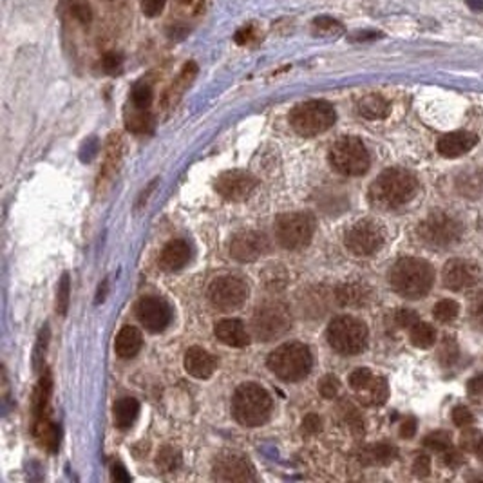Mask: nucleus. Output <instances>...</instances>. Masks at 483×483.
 Returning a JSON list of instances; mask_svg holds the SVG:
<instances>
[{
    "label": "nucleus",
    "instance_id": "a18cd8bd",
    "mask_svg": "<svg viewBox=\"0 0 483 483\" xmlns=\"http://www.w3.org/2000/svg\"><path fill=\"white\" fill-rule=\"evenodd\" d=\"M395 322L399 328H409L411 329L415 324L418 322L417 311L409 310V308H400L395 313Z\"/></svg>",
    "mask_w": 483,
    "mask_h": 483
},
{
    "label": "nucleus",
    "instance_id": "4be33fe9",
    "mask_svg": "<svg viewBox=\"0 0 483 483\" xmlns=\"http://www.w3.org/2000/svg\"><path fill=\"white\" fill-rule=\"evenodd\" d=\"M355 395L364 406H382L389 396V387H387L386 378L371 375L359 389L355 391Z\"/></svg>",
    "mask_w": 483,
    "mask_h": 483
},
{
    "label": "nucleus",
    "instance_id": "6ab92c4d",
    "mask_svg": "<svg viewBox=\"0 0 483 483\" xmlns=\"http://www.w3.org/2000/svg\"><path fill=\"white\" fill-rule=\"evenodd\" d=\"M121 151H124V145H121L120 134H111L105 147V161H103L100 177H98V188L102 192L105 188V183L111 181L114 174L118 172V167H120L121 161Z\"/></svg>",
    "mask_w": 483,
    "mask_h": 483
},
{
    "label": "nucleus",
    "instance_id": "ea45409f",
    "mask_svg": "<svg viewBox=\"0 0 483 483\" xmlns=\"http://www.w3.org/2000/svg\"><path fill=\"white\" fill-rule=\"evenodd\" d=\"M69 293H71V283H69V275L64 274L60 284H58L57 292V311L60 315H66L69 310Z\"/></svg>",
    "mask_w": 483,
    "mask_h": 483
},
{
    "label": "nucleus",
    "instance_id": "cd10ccee",
    "mask_svg": "<svg viewBox=\"0 0 483 483\" xmlns=\"http://www.w3.org/2000/svg\"><path fill=\"white\" fill-rule=\"evenodd\" d=\"M51 387H53V380H51V373L45 371L40 377L38 384L33 393V420L45 417L47 415V403L49 395H51Z\"/></svg>",
    "mask_w": 483,
    "mask_h": 483
},
{
    "label": "nucleus",
    "instance_id": "ddd939ff",
    "mask_svg": "<svg viewBox=\"0 0 483 483\" xmlns=\"http://www.w3.org/2000/svg\"><path fill=\"white\" fill-rule=\"evenodd\" d=\"M214 478L219 482H248L255 478L253 466L239 452H223L214 461Z\"/></svg>",
    "mask_w": 483,
    "mask_h": 483
},
{
    "label": "nucleus",
    "instance_id": "c9c22d12",
    "mask_svg": "<svg viewBox=\"0 0 483 483\" xmlns=\"http://www.w3.org/2000/svg\"><path fill=\"white\" fill-rule=\"evenodd\" d=\"M438 360L442 366H445V368H449V366H452V364L458 360V344L456 341L452 337H445L442 341V344H440V350H438Z\"/></svg>",
    "mask_w": 483,
    "mask_h": 483
},
{
    "label": "nucleus",
    "instance_id": "58836bf2",
    "mask_svg": "<svg viewBox=\"0 0 483 483\" xmlns=\"http://www.w3.org/2000/svg\"><path fill=\"white\" fill-rule=\"evenodd\" d=\"M483 436L478 429H475L473 426L463 427L460 435V447L467 452H476L478 445L482 443Z\"/></svg>",
    "mask_w": 483,
    "mask_h": 483
},
{
    "label": "nucleus",
    "instance_id": "bb28decb",
    "mask_svg": "<svg viewBox=\"0 0 483 483\" xmlns=\"http://www.w3.org/2000/svg\"><path fill=\"white\" fill-rule=\"evenodd\" d=\"M396 458V449L389 443H375L362 449L360 460L366 466H387Z\"/></svg>",
    "mask_w": 483,
    "mask_h": 483
},
{
    "label": "nucleus",
    "instance_id": "393cba45",
    "mask_svg": "<svg viewBox=\"0 0 483 483\" xmlns=\"http://www.w3.org/2000/svg\"><path fill=\"white\" fill-rule=\"evenodd\" d=\"M142 344L143 339L140 329L134 328V326H125V328L120 329L118 337H116L114 350L121 359H133V357H136L140 353Z\"/></svg>",
    "mask_w": 483,
    "mask_h": 483
},
{
    "label": "nucleus",
    "instance_id": "423d86ee",
    "mask_svg": "<svg viewBox=\"0 0 483 483\" xmlns=\"http://www.w3.org/2000/svg\"><path fill=\"white\" fill-rule=\"evenodd\" d=\"M326 337L329 346L339 355H359L368 344V328L362 320L350 315H341L329 322Z\"/></svg>",
    "mask_w": 483,
    "mask_h": 483
},
{
    "label": "nucleus",
    "instance_id": "7ed1b4c3",
    "mask_svg": "<svg viewBox=\"0 0 483 483\" xmlns=\"http://www.w3.org/2000/svg\"><path fill=\"white\" fill-rule=\"evenodd\" d=\"M232 411L241 426H262L272 413V396L258 384H243L235 389L232 399Z\"/></svg>",
    "mask_w": 483,
    "mask_h": 483
},
{
    "label": "nucleus",
    "instance_id": "37998d69",
    "mask_svg": "<svg viewBox=\"0 0 483 483\" xmlns=\"http://www.w3.org/2000/svg\"><path fill=\"white\" fill-rule=\"evenodd\" d=\"M339 389H341V382H339L337 377H333V375L324 377L319 384V391L324 399H335Z\"/></svg>",
    "mask_w": 483,
    "mask_h": 483
},
{
    "label": "nucleus",
    "instance_id": "3c124183",
    "mask_svg": "<svg viewBox=\"0 0 483 483\" xmlns=\"http://www.w3.org/2000/svg\"><path fill=\"white\" fill-rule=\"evenodd\" d=\"M322 429V418L319 417V415H306L304 417V420H302V431L306 433V435H317L319 431Z\"/></svg>",
    "mask_w": 483,
    "mask_h": 483
},
{
    "label": "nucleus",
    "instance_id": "680f3d73",
    "mask_svg": "<svg viewBox=\"0 0 483 483\" xmlns=\"http://www.w3.org/2000/svg\"><path fill=\"white\" fill-rule=\"evenodd\" d=\"M467 6L480 11V9H483V0H467Z\"/></svg>",
    "mask_w": 483,
    "mask_h": 483
},
{
    "label": "nucleus",
    "instance_id": "de8ad7c7",
    "mask_svg": "<svg viewBox=\"0 0 483 483\" xmlns=\"http://www.w3.org/2000/svg\"><path fill=\"white\" fill-rule=\"evenodd\" d=\"M413 473L418 476V478H426L431 473V458L426 454H418L413 461Z\"/></svg>",
    "mask_w": 483,
    "mask_h": 483
},
{
    "label": "nucleus",
    "instance_id": "bf43d9fd",
    "mask_svg": "<svg viewBox=\"0 0 483 483\" xmlns=\"http://www.w3.org/2000/svg\"><path fill=\"white\" fill-rule=\"evenodd\" d=\"M250 38H252V29H250V27H243V29H239V31L235 33V42H237V44H246Z\"/></svg>",
    "mask_w": 483,
    "mask_h": 483
},
{
    "label": "nucleus",
    "instance_id": "39448f33",
    "mask_svg": "<svg viewBox=\"0 0 483 483\" xmlns=\"http://www.w3.org/2000/svg\"><path fill=\"white\" fill-rule=\"evenodd\" d=\"M337 120L335 109L332 103L324 100H311L297 105L290 114V124L293 131L301 136H317L320 133H326L329 127H333Z\"/></svg>",
    "mask_w": 483,
    "mask_h": 483
},
{
    "label": "nucleus",
    "instance_id": "e2e57ef3",
    "mask_svg": "<svg viewBox=\"0 0 483 483\" xmlns=\"http://www.w3.org/2000/svg\"><path fill=\"white\" fill-rule=\"evenodd\" d=\"M476 454H478L480 460L483 461V440H482V443H480V445H478V449H476Z\"/></svg>",
    "mask_w": 483,
    "mask_h": 483
},
{
    "label": "nucleus",
    "instance_id": "4c0bfd02",
    "mask_svg": "<svg viewBox=\"0 0 483 483\" xmlns=\"http://www.w3.org/2000/svg\"><path fill=\"white\" fill-rule=\"evenodd\" d=\"M424 445H426L427 449H433V451L438 452L447 451L452 445L451 435H449L447 431H435V433H431V435H427L426 438H424Z\"/></svg>",
    "mask_w": 483,
    "mask_h": 483
},
{
    "label": "nucleus",
    "instance_id": "09e8293b",
    "mask_svg": "<svg viewBox=\"0 0 483 483\" xmlns=\"http://www.w3.org/2000/svg\"><path fill=\"white\" fill-rule=\"evenodd\" d=\"M47 341H49V328L44 326V329L40 332V337H38V344L35 348V368L40 369L42 366V357L45 355V348H47Z\"/></svg>",
    "mask_w": 483,
    "mask_h": 483
},
{
    "label": "nucleus",
    "instance_id": "b1692460",
    "mask_svg": "<svg viewBox=\"0 0 483 483\" xmlns=\"http://www.w3.org/2000/svg\"><path fill=\"white\" fill-rule=\"evenodd\" d=\"M33 435L42 447L47 449L49 452H57L60 447L62 433H60V427L49 418V415L38 418V420H33Z\"/></svg>",
    "mask_w": 483,
    "mask_h": 483
},
{
    "label": "nucleus",
    "instance_id": "f03ea898",
    "mask_svg": "<svg viewBox=\"0 0 483 483\" xmlns=\"http://www.w3.org/2000/svg\"><path fill=\"white\" fill-rule=\"evenodd\" d=\"M435 283V270L424 259L402 258L389 272V284L406 299H420L429 293Z\"/></svg>",
    "mask_w": 483,
    "mask_h": 483
},
{
    "label": "nucleus",
    "instance_id": "5701e85b",
    "mask_svg": "<svg viewBox=\"0 0 483 483\" xmlns=\"http://www.w3.org/2000/svg\"><path fill=\"white\" fill-rule=\"evenodd\" d=\"M191 259V248L183 239H172L165 244V248L161 250L160 265L163 270H179L188 262Z\"/></svg>",
    "mask_w": 483,
    "mask_h": 483
},
{
    "label": "nucleus",
    "instance_id": "13d9d810",
    "mask_svg": "<svg viewBox=\"0 0 483 483\" xmlns=\"http://www.w3.org/2000/svg\"><path fill=\"white\" fill-rule=\"evenodd\" d=\"M112 480H116V482H131V476L129 473L125 470L124 466L116 463V466L112 467Z\"/></svg>",
    "mask_w": 483,
    "mask_h": 483
},
{
    "label": "nucleus",
    "instance_id": "aec40b11",
    "mask_svg": "<svg viewBox=\"0 0 483 483\" xmlns=\"http://www.w3.org/2000/svg\"><path fill=\"white\" fill-rule=\"evenodd\" d=\"M218 368V362L203 348H191L185 355V369L195 378H209Z\"/></svg>",
    "mask_w": 483,
    "mask_h": 483
},
{
    "label": "nucleus",
    "instance_id": "a878e982",
    "mask_svg": "<svg viewBox=\"0 0 483 483\" xmlns=\"http://www.w3.org/2000/svg\"><path fill=\"white\" fill-rule=\"evenodd\" d=\"M389 102L380 94H368L359 102L360 116L368 118V120H382V118H386L389 114Z\"/></svg>",
    "mask_w": 483,
    "mask_h": 483
},
{
    "label": "nucleus",
    "instance_id": "9d476101",
    "mask_svg": "<svg viewBox=\"0 0 483 483\" xmlns=\"http://www.w3.org/2000/svg\"><path fill=\"white\" fill-rule=\"evenodd\" d=\"M418 235L431 246H449L460 239L461 225L449 214L435 212L418 225Z\"/></svg>",
    "mask_w": 483,
    "mask_h": 483
},
{
    "label": "nucleus",
    "instance_id": "5fc2aeb1",
    "mask_svg": "<svg viewBox=\"0 0 483 483\" xmlns=\"http://www.w3.org/2000/svg\"><path fill=\"white\" fill-rule=\"evenodd\" d=\"M415 433H417V420L415 418L403 420L402 426H400V436L402 438H411V436H415Z\"/></svg>",
    "mask_w": 483,
    "mask_h": 483
},
{
    "label": "nucleus",
    "instance_id": "c03bdc74",
    "mask_svg": "<svg viewBox=\"0 0 483 483\" xmlns=\"http://www.w3.org/2000/svg\"><path fill=\"white\" fill-rule=\"evenodd\" d=\"M342 409H344V418H346L348 426L355 431V433H362L364 431V422L362 417L359 415V411L350 406V403H342Z\"/></svg>",
    "mask_w": 483,
    "mask_h": 483
},
{
    "label": "nucleus",
    "instance_id": "dca6fc26",
    "mask_svg": "<svg viewBox=\"0 0 483 483\" xmlns=\"http://www.w3.org/2000/svg\"><path fill=\"white\" fill-rule=\"evenodd\" d=\"M258 185V179L248 172L243 170H228V172L221 174L216 183V191L230 201H243L246 200L253 192Z\"/></svg>",
    "mask_w": 483,
    "mask_h": 483
},
{
    "label": "nucleus",
    "instance_id": "603ef678",
    "mask_svg": "<svg viewBox=\"0 0 483 483\" xmlns=\"http://www.w3.org/2000/svg\"><path fill=\"white\" fill-rule=\"evenodd\" d=\"M443 463L451 469H456L463 463V454H460V451H456V449L449 447L447 451H443Z\"/></svg>",
    "mask_w": 483,
    "mask_h": 483
},
{
    "label": "nucleus",
    "instance_id": "a19ab883",
    "mask_svg": "<svg viewBox=\"0 0 483 483\" xmlns=\"http://www.w3.org/2000/svg\"><path fill=\"white\" fill-rule=\"evenodd\" d=\"M313 27L319 31V35H339V33H342V26L332 17L315 18Z\"/></svg>",
    "mask_w": 483,
    "mask_h": 483
},
{
    "label": "nucleus",
    "instance_id": "f3484780",
    "mask_svg": "<svg viewBox=\"0 0 483 483\" xmlns=\"http://www.w3.org/2000/svg\"><path fill=\"white\" fill-rule=\"evenodd\" d=\"M266 252H268V239L259 232H241L230 243V255L241 262L255 261Z\"/></svg>",
    "mask_w": 483,
    "mask_h": 483
},
{
    "label": "nucleus",
    "instance_id": "e433bc0d",
    "mask_svg": "<svg viewBox=\"0 0 483 483\" xmlns=\"http://www.w3.org/2000/svg\"><path fill=\"white\" fill-rule=\"evenodd\" d=\"M152 89L151 85L147 84H138L134 85L133 94H131V103L133 107H138V109H149L152 103Z\"/></svg>",
    "mask_w": 483,
    "mask_h": 483
},
{
    "label": "nucleus",
    "instance_id": "c85d7f7f",
    "mask_svg": "<svg viewBox=\"0 0 483 483\" xmlns=\"http://www.w3.org/2000/svg\"><path fill=\"white\" fill-rule=\"evenodd\" d=\"M335 297L341 306H360L368 301V288L359 283H346L339 286Z\"/></svg>",
    "mask_w": 483,
    "mask_h": 483
},
{
    "label": "nucleus",
    "instance_id": "f8f14e48",
    "mask_svg": "<svg viewBox=\"0 0 483 483\" xmlns=\"http://www.w3.org/2000/svg\"><path fill=\"white\" fill-rule=\"evenodd\" d=\"M248 297V286L239 277H219L214 281L209 288V299L214 306L221 311H232L243 306Z\"/></svg>",
    "mask_w": 483,
    "mask_h": 483
},
{
    "label": "nucleus",
    "instance_id": "9b49d317",
    "mask_svg": "<svg viewBox=\"0 0 483 483\" xmlns=\"http://www.w3.org/2000/svg\"><path fill=\"white\" fill-rule=\"evenodd\" d=\"M386 239V232L373 219H362V221L355 223L350 230L346 232V248L350 250L353 255L359 258H366L371 253L377 252L384 244Z\"/></svg>",
    "mask_w": 483,
    "mask_h": 483
},
{
    "label": "nucleus",
    "instance_id": "0eeeda50",
    "mask_svg": "<svg viewBox=\"0 0 483 483\" xmlns=\"http://www.w3.org/2000/svg\"><path fill=\"white\" fill-rule=\"evenodd\" d=\"M292 328V315L286 304L279 301L262 302L252 317V332L259 341H274Z\"/></svg>",
    "mask_w": 483,
    "mask_h": 483
},
{
    "label": "nucleus",
    "instance_id": "2f4dec72",
    "mask_svg": "<svg viewBox=\"0 0 483 483\" xmlns=\"http://www.w3.org/2000/svg\"><path fill=\"white\" fill-rule=\"evenodd\" d=\"M409 339H411L413 346L420 348V350H427V348L435 346L436 342V329L427 322H420L418 320L411 329H409Z\"/></svg>",
    "mask_w": 483,
    "mask_h": 483
},
{
    "label": "nucleus",
    "instance_id": "79ce46f5",
    "mask_svg": "<svg viewBox=\"0 0 483 483\" xmlns=\"http://www.w3.org/2000/svg\"><path fill=\"white\" fill-rule=\"evenodd\" d=\"M451 418L452 422H454V426H458L460 429H463V427H469L475 424V415L470 413L469 408H466V406H458V408L452 409L451 413Z\"/></svg>",
    "mask_w": 483,
    "mask_h": 483
},
{
    "label": "nucleus",
    "instance_id": "473e14b6",
    "mask_svg": "<svg viewBox=\"0 0 483 483\" xmlns=\"http://www.w3.org/2000/svg\"><path fill=\"white\" fill-rule=\"evenodd\" d=\"M125 125L127 129L134 134H145L152 129V116L149 109H138L133 107V111L125 116Z\"/></svg>",
    "mask_w": 483,
    "mask_h": 483
},
{
    "label": "nucleus",
    "instance_id": "f704fd0d",
    "mask_svg": "<svg viewBox=\"0 0 483 483\" xmlns=\"http://www.w3.org/2000/svg\"><path fill=\"white\" fill-rule=\"evenodd\" d=\"M156 463H158L160 470H163V473H170V470H176L177 467H179V463H181V456H179V452H177L174 447H163L160 451V454H158Z\"/></svg>",
    "mask_w": 483,
    "mask_h": 483
},
{
    "label": "nucleus",
    "instance_id": "f257e3e1",
    "mask_svg": "<svg viewBox=\"0 0 483 483\" xmlns=\"http://www.w3.org/2000/svg\"><path fill=\"white\" fill-rule=\"evenodd\" d=\"M418 191V179L406 169H387L373 181L369 200L380 209H399L413 200Z\"/></svg>",
    "mask_w": 483,
    "mask_h": 483
},
{
    "label": "nucleus",
    "instance_id": "1a4fd4ad",
    "mask_svg": "<svg viewBox=\"0 0 483 483\" xmlns=\"http://www.w3.org/2000/svg\"><path fill=\"white\" fill-rule=\"evenodd\" d=\"M315 221L310 214H283L275 221V237L286 250H302L313 237Z\"/></svg>",
    "mask_w": 483,
    "mask_h": 483
},
{
    "label": "nucleus",
    "instance_id": "a211bd4d",
    "mask_svg": "<svg viewBox=\"0 0 483 483\" xmlns=\"http://www.w3.org/2000/svg\"><path fill=\"white\" fill-rule=\"evenodd\" d=\"M478 143V136L469 131H454L442 136L436 143V151L443 158H460Z\"/></svg>",
    "mask_w": 483,
    "mask_h": 483
},
{
    "label": "nucleus",
    "instance_id": "412c9836",
    "mask_svg": "<svg viewBox=\"0 0 483 483\" xmlns=\"http://www.w3.org/2000/svg\"><path fill=\"white\" fill-rule=\"evenodd\" d=\"M216 337L232 348H244L250 342L248 333L244 329V324L237 319H225L216 324Z\"/></svg>",
    "mask_w": 483,
    "mask_h": 483
},
{
    "label": "nucleus",
    "instance_id": "8fccbe9b",
    "mask_svg": "<svg viewBox=\"0 0 483 483\" xmlns=\"http://www.w3.org/2000/svg\"><path fill=\"white\" fill-rule=\"evenodd\" d=\"M167 0H142V11L145 17H158L163 11Z\"/></svg>",
    "mask_w": 483,
    "mask_h": 483
},
{
    "label": "nucleus",
    "instance_id": "7c9ffc66",
    "mask_svg": "<svg viewBox=\"0 0 483 483\" xmlns=\"http://www.w3.org/2000/svg\"><path fill=\"white\" fill-rule=\"evenodd\" d=\"M195 73H198V67H195L194 62L186 64V66L183 67L181 75L177 76V80L174 82L172 87L169 89V93H167V96H165V105H174V103L181 98V94L185 93V89L191 85L192 80H194Z\"/></svg>",
    "mask_w": 483,
    "mask_h": 483
},
{
    "label": "nucleus",
    "instance_id": "052dcab7",
    "mask_svg": "<svg viewBox=\"0 0 483 483\" xmlns=\"http://www.w3.org/2000/svg\"><path fill=\"white\" fill-rule=\"evenodd\" d=\"M380 33H369V31H366V33H357V35H353L351 38H353L355 42H368V40H375V38H380Z\"/></svg>",
    "mask_w": 483,
    "mask_h": 483
},
{
    "label": "nucleus",
    "instance_id": "2eb2a0df",
    "mask_svg": "<svg viewBox=\"0 0 483 483\" xmlns=\"http://www.w3.org/2000/svg\"><path fill=\"white\" fill-rule=\"evenodd\" d=\"M443 286L452 292L473 288L480 281V268L476 262L467 259H452L442 270Z\"/></svg>",
    "mask_w": 483,
    "mask_h": 483
},
{
    "label": "nucleus",
    "instance_id": "6e6d98bb",
    "mask_svg": "<svg viewBox=\"0 0 483 483\" xmlns=\"http://www.w3.org/2000/svg\"><path fill=\"white\" fill-rule=\"evenodd\" d=\"M467 391H469L470 395H475V396L483 395V375H478V377L470 378L469 384H467Z\"/></svg>",
    "mask_w": 483,
    "mask_h": 483
},
{
    "label": "nucleus",
    "instance_id": "6e6552de",
    "mask_svg": "<svg viewBox=\"0 0 483 483\" xmlns=\"http://www.w3.org/2000/svg\"><path fill=\"white\" fill-rule=\"evenodd\" d=\"M329 163L342 176H362L369 169V154L359 138H341L329 151Z\"/></svg>",
    "mask_w": 483,
    "mask_h": 483
},
{
    "label": "nucleus",
    "instance_id": "20e7f679",
    "mask_svg": "<svg viewBox=\"0 0 483 483\" xmlns=\"http://www.w3.org/2000/svg\"><path fill=\"white\" fill-rule=\"evenodd\" d=\"M313 366L311 351L302 342H290L274 350L268 357V368L275 377L286 382H299L306 378Z\"/></svg>",
    "mask_w": 483,
    "mask_h": 483
},
{
    "label": "nucleus",
    "instance_id": "72a5a7b5",
    "mask_svg": "<svg viewBox=\"0 0 483 483\" xmlns=\"http://www.w3.org/2000/svg\"><path fill=\"white\" fill-rule=\"evenodd\" d=\"M458 313H460V306L452 299H443V301L436 302L435 308H433V315L440 322H451V320L456 319Z\"/></svg>",
    "mask_w": 483,
    "mask_h": 483
},
{
    "label": "nucleus",
    "instance_id": "49530a36",
    "mask_svg": "<svg viewBox=\"0 0 483 483\" xmlns=\"http://www.w3.org/2000/svg\"><path fill=\"white\" fill-rule=\"evenodd\" d=\"M121 64H124V60H121V57L118 53H107L102 58L103 71L109 73V75H118L121 69Z\"/></svg>",
    "mask_w": 483,
    "mask_h": 483
},
{
    "label": "nucleus",
    "instance_id": "4d7b16f0",
    "mask_svg": "<svg viewBox=\"0 0 483 483\" xmlns=\"http://www.w3.org/2000/svg\"><path fill=\"white\" fill-rule=\"evenodd\" d=\"M186 13H198L203 6V0H177Z\"/></svg>",
    "mask_w": 483,
    "mask_h": 483
},
{
    "label": "nucleus",
    "instance_id": "c756f323",
    "mask_svg": "<svg viewBox=\"0 0 483 483\" xmlns=\"http://www.w3.org/2000/svg\"><path fill=\"white\" fill-rule=\"evenodd\" d=\"M138 413H140V403L136 399H120L114 403V422L120 429H127L134 424Z\"/></svg>",
    "mask_w": 483,
    "mask_h": 483
},
{
    "label": "nucleus",
    "instance_id": "864d4df0",
    "mask_svg": "<svg viewBox=\"0 0 483 483\" xmlns=\"http://www.w3.org/2000/svg\"><path fill=\"white\" fill-rule=\"evenodd\" d=\"M473 320H475L476 328L482 329L483 332V293H480L478 297L475 299V302H473Z\"/></svg>",
    "mask_w": 483,
    "mask_h": 483
},
{
    "label": "nucleus",
    "instance_id": "4468645a",
    "mask_svg": "<svg viewBox=\"0 0 483 483\" xmlns=\"http://www.w3.org/2000/svg\"><path fill=\"white\" fill-rule=\"evenodd\" d=\"M136 317L143 324V328L152 333H160L172 320V310L163 299L143 297L142 301L138 302Z\"/></svg>",
    "mask_w": 483,
    "mask_h": 483
}]
</instances>
